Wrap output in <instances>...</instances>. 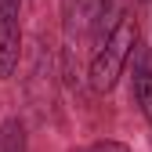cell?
Wrapping results in <instances>:
<instances>
[{"mask_svg":"<svg viewBox=\"0 0 152 152\" xmlns=\"http://www.w3.org/2000/svg\"><path fill=\"white\" fill-rule=\"evenodd\" d=\"M76 152H130V148L120 145V141H94V145H83V148H76Z\"/></svg>","mask_w":152,"mask_h":152,"instance_id":"6","label":"cell"},{"mask_svg":"<svg viewBox=\"0 0 152 152\" xmlns=\"http://www.w3.org/2000/svg\"><path fill=\"white\" fill-rule=\"evenodd\" d=\"M98 0H62V22H65V36H83L91 33V11Z\"/></svg>","mask_w":152,"mask_h":152,"instance_id":"4","label":"cell"},{"mask_svg":"<svg viewBox=\"0 0 152 152\" xmlns=\"http://www.w3.org/2000/svg\"><path fill=\"white\" fill-rule=\"evenodd\" d=\"M0 152H26L22 120H4V127H0Z\"/></svg>","mask_w":152,"mask_h":152,"instance_id":"5","label":"cell"},{"mask_svg":"<svg viewBox=\"0 0 152 152\" xmlns=\"http://www.w3.org/2000/svg\"><path fill=\"white\" fill-rule=\"evenodd\" d=\"M130 94H134L138 109L145 112V120L152 123V51L141 44L130 54Z\"/></svg>","mask_w":152,"mask_h":152,"instance_id":"3","label":"cell"},{"mask_svg":"<svg viewBox=\"0 0 152 152\" xmlns=\"http://www.w3.org/2000/svg\"><path fill=\"white\" fill-rule=\"evenodd\" d=\"M22 0H0V80L18 69V47H22Z\"/></svg>","mask_w":152,"mask_h":152,"instance_id":"2","label":"cell"},{"mask_svg":"<svg viewBox=\"0 0 152 152\" xmlns=\"http://www.w3.org/2000/svg\"><path fill=\"white\" fill-rule=\"evenodd\" d=\"M134 47H138V22H134V15H123L120 26L98 44V51L91 58V87L98 94H109L116 87V80L123 76V65L130 62Z\"/></svg>","mask_w":152,"mask_h":152,"instance_id":"1","label":"cell"},{"mask_svg":"<svg viewBox=\"0 0 152 152\" xmlns=\"http://www.w3.org/2000/svg\"><path fill=\"white\" fill-rule=\"evenodd\" d=\"M148 7H152V4H148Z\"/></svg>","mask_w":152,"mask_h":152,"instance_id":"7","label":"cell"}]
</instances>
